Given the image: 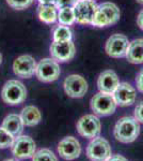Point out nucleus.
Here are the masks:
<instances>
[{"label": "nucleus", "instance_id": "nucleus-1", "mask_svg": "<svg viewBox=\"0 0 143 161\" xmlns=\"http://www.w3.org/2000/svg\"><path fill=\"white\" fill-rule=\"evenodd\" d=\"M140 133L139 121L135 117H122L114 126V137L121 143H131L136 141Z\"/></svg>", "mask_w": 143, "mask_h": 161}, {"label": "nucleus", "instance_id": "nucleus-2", "mask_svg": "<svg viewBox=\"0 0 143 161\" xmlns=\"http://www.w3.org/2000/svg\"><path fill=\"white\" fill-rule=\"evenodd\" d=\"M1 98L8 105H19L27 98V89L19 80H8L1 90Z\"/></svg>", "mask_w": 143, "mask_h": 161}, {"label": "nucleus", "instance_id": "nucleus-3", "mask_svg": "<svg viewBox=\"0 0 143 161\" xmlns=\"http://www.w3.org/2000/svg\"><path fill=\"white\" fill-rule=\"evenodd\" d=\"M120 9L112 2H104L96 10L92 25L95 27H107L115 24L120 19Z\"/></svg>", "mask_w": 143, "mask_h": 161}, {"label": "nucleus", "instance_id": "nucleus-4", "mask_svg": "<svg viewBox=\"0 0 143 161\" xmlns=\"http://www.w3.org/2000/svg\"><path fill=\"white\" fill-rule=\"evenodd\" d=\"M116 102L112 93L100 92L91 99V108L96 115L109 116L116 110Z\"/></svg>", "mask_w": 143, "mask_h": 161}, {"label": "nucleus", "instance_id": "nucleus-5", "mask_svg": "<svg viewBox=\"0 0 143 161\" xmlns=\"http://www.w3.org/2000/svg\"><path fill=\"white\" fill-rule=\"evenodd\" d=\"M61 70L58 62L53 58H44L36 64L35 75L43 83H51L59 79Z\"/></svg>", "mask_w": 143, "mask_h": 161}, {"label": "nucleus", "instance_id": "nucleus-6", "mask_svg": "<svg viewBox=\"0 0 143 161\" xmlns=\"http://www.w3.org/2000/svg\"><path fill=\"white\" fill-rule=\"evenodd\" d=\"M87 156L91 161H107L112 156L110 144L103 137H95L88 145Z\"/></svg>", "mask_w": 143, "mask_h": 161}, {"label": "nucleus", "instance_id": "nucleus-7", "mask_svg": "<svg viewBox=\"0 0 143 161\" xmlns=\"http://www.w3.org/2000/svg\"><path fill=\"white\" fill-rule=\"evenodd\" d=\"M12 154L16 159L24 160L32 158L35 154V142L28 136H19L15 137L12 145Z\"/></svg>", "mask_w": 143, "mask_h": 161}, {"label": "nucleus", "instance_id": "nucleus-8", "mask_svg": "<svg viewBox=\"0 0 143 161\" xmlns=\"http://www.w3.org/2000/svg\"><path fill=\"white\" fill-rule=\"evenodd\" d=\"M97 7L94 0H78L73 7L76 22L84 25H92Z\"/></svg>", "mask_w": 143, "mask_h": 161}, {"label": "nucleus", "instance_id": "nucleus-9", "mask_svg": "<svg viewBox=\"0 0 143 161\" xmlns=\"http://www.w3.org/2000/svg\"><path fill=\"white\" fill-rule=\"evenodd\" d=\"M77 131L85 139H95L100 136L101 130V124L97 116L84 115L77 121Z\"/></svg>", "mask_w": 143, "mask_h": 161}, {"label": "nucleus", "instance_id": "nucleus-10", "mask_svg": "<svg viewBox=\"0 0 143 161\" xmlns=\"http://www.w3.org/2000/svg\"><path fill=\"white\" fill-rule=\"evenodd\" d=\"M76 54V47L72 41H59L51 43L50 55L57 62H66L72 60Z\"/></svg>", "mask_w": 143, "mask_h": 161}, {"label": "nucleus", "instance_id": "nucleus-11", "mask_svg": "<svg viewBox=\"0 0 143 161\" xmlns=\"http://www.w3.org/2000/svg\"><path fill=\"white\" fill-rule=\"evenodd\" d=\"M64 90L66 95L71 98H82L88 92V83L81 75H69L64 80Z\"/></svg>", "mask_w": 143, "mask_h": 161}, {"label": "nucleus", "instance_id": "nucleus-12", "mask_svg": "<svg viewBox=\"0 0 143 161\" xmlns=\"http://www.w3.org/2000/svg\"><path fill=\"white\" fill-rule=\"evenodd\" d=\"M129 41L126 36L121 33L112 35L106 42V53L113 58H121L126 55V51L128 48Z\"/></svg>", "mask_w": 143, "mask_h": 161}, {"label": "nucleus", "instance_id": "nucleus-13", "mask_svg": "<svg viewBox=\"0 0 143 161\" xmlns=\"http://www.w3.org/2000/svg\"><path fill=\"white\" fill-rule=\"evenodd\" d=\"M36 62L32 56L22 55L17 57L13 64V71L18 77L22 79H30L35 73Z\"/></svg>", "mask_w": 143, "mask_h": 161}, {"label": "nucleus", "instance_id": "nucleus-14", "mask_svg": "<svg viewBox=\"0 0 143 161\" xmlns=\"http://www.w3.org/2000/svg\"><path fill=\"white\" fill-rule=\"evenodd\" d=\"M58 153L64 160H75L80 156L81 146L77 139L73 136L64 137L58 144Z\"/></svg>", "mask_w": 143, "mask_h": 161}, {"label": "nucleus", "instance_id": "nucleus-15", "mask_svg": "<svg viewBox=\"0 0 143 161\" xmlns=\"http://www.w3.org/2000/svg\"><path fill=\"white\" fill-rule=\"evenodd\" d=\"M116 104L120 106H129L136 101V89L128 83H120L112 93Z\"/></svg>", "mask_w": 143, "mask_h": 161}, {"label": "nucleus", "instance_id": "nucleus-16", "mask_svg": "<svg viewBox=\"0 0 143 161\" xmlns=\"http://www.w3.org/2000/svg\"><path fill=\"white\" fill-rule=\"evenodd\" d=\"M120 80L116 73L112 70H106L101 72L97 80V87L101 92L113 93L119 86Z\"/></svg>", "mask_w": 143, "mask_h": 161}, {"label": "nucleus", "instance_id": "nucleus-17", "mask_svg": "<svg viewBox=\"0 0 143 161\" xmlns=\"http://www.w3.org/2000/svg\"><path fill=\"white\" fill-rule=\"evenodd\" d=\"M2 128L11 133L14 137H17L22 134L24 130V123H23L22 118L17 114H10L2 121Z\"/></svg>", "mask_w": 143, "mask_h": 161}, {"label": "nucleus", "instance_id": "nucleus-18", "mask_svg": "<svg viewBox=\"0 0 143 161\" xmlns=\"http://www.w3.org/2000/svg\"><path fill=\"white\" fill-rule=\"evenodd\" d=\"M125 56L131 64H143V39H136L129 42Z\"/></svg>", "mask_w": 143, "mask_h": 161}, {"label": "nucleus", "instance_id": "nucleus-19", "mask_svg": "<svg viewBox=\"0 0 143 161\" xmlns=\"http://www.w3.org/2000/svg\"><path fill=\"white\" fill-rule=\"evenodd\" d=\"M19 116L24 123V126L27 127H34L42 119V114L40 110L33 105H28L23 108Z\"/></svg>", "mask_w": 143, "mask_h": 161}, {"label": "nucleus", "instance_id": "nucleus-20", "mask_svg": "<svg viewBox=\"0 0 143 161\" xmlns=\"http://www.w3.org/2000/svg\"><path fill=\"white\" fill-rule=\"evenodd\" d=\"M38 16L45 24H54L58 17V11L54 4H40L38 8Z\"/></svg>", "mask_w": 143, "mask_h": 161}, {"label": "nucleus", "instance_id": "nucleus-21", "mask_svg": "<svg viewBox=\"0 0 143 161\" xmlns=\"http://www.w3.org/2000/svg\"><path fill=\"white\" fill-rule=\"evenodd\" d=\"M57 20L59 22L60 25H63V26H71L74 24L76 22V19H75V14L73 8L59 9Z\"/></svg>", "mask_w": 143, "mask_h": 161}, {"label": "nucleus", "instance_id": "nucleus-22", "mask_svg": "<svg viewBox=\"0 0 143 161\" xmlns=\"http://www.w3.org/2000/svg\"><path fill=\"white\" fill-rule=\"evenodd\" d=\"M53 38L54 42L59 41H72V31L69 26L60 25L57 26L53 31Z\"/></svg>", "mask_w": 143, "mask_h": 161}, {"label": "nucleus", "instance_id": "nucleus-23", "mask_svg": "<svg viewBox=\"0 0 143 161\" xmlns=\"http://www.w3.org/2000/svg\"><path fill=\"white\" fill-rule=\"evenodd\" d=\"M32 161H58V159L50 149L43 148L35 152L32 157Z\"/></svg>", "mask_w": 143, "mask_h": 161}, {"label": "nucleus", "instance_id": "nucleus-24", "mask_svg": "<svg viewBox=\"0 0 143 161\" xmlns=\"http://www.w3.org/2000/svg\"><path fill=\"white\" fill-rule=\"evenodd\" d=\"M15 137L9 133L6 129L0 127V149H6L12 147Z\"/></svg>", "mask_w": 143, "mask_h": 161}, {"label": "nucleus", "instance_id": "nucleus-25", "mask_svg": "<svg viewBox=\"0 0 143 161\" xmlns=\"http://www.w3.org/2000/svg\"><path fill=\"white\" fill-rule=\"evenodd\" d=\"M34 0H7L8 4L15 10H25L28 9Z\"/></svg>", "mask_w": 143, "mask_h": 161}, {"label": "nucleus", "instance_id": "nucleus-26", "mask_svg": "<svg viewBox=\"0 0 143 161\" xmlns=\"http://www.w3.org/2000/svg\"><path fill=\"white\" fill-rule=\"evenodd\" d=\"M78 0H56L54 6L57 9H63V8H73L77 3Z\"/></svg>", "mask_w": 143, "mask_h": 161}, {"label": "nucleus", "instance_id": "nucleus-27", "mask_svg": "<svg viewBox=\"0 0 143 161\" xmlns=\"http://www.w3.org/2000/svg\"><path fill=\"white\" fill-rule=\"evenodd\" d=\"M134 114H135V118H136L139 123H143V101H141V102L136 106Z\"/></svg>", "mask_w": 143, "mask_h": 161}, {"label": "nucleus", "instance_id": "nucleus-28", "mask_svg": "<svg viewBox=\"0 0 143 161\" xmlns=\"http://www.w3.org/2000/svg\"><path fill=\"white\" fill-rule=\"evenodd\" d=\"M136 85L140 92L143 93V69L139 72V74L136 77Z\"/></svg>", "mask_w": 143, "mask_h": 161}, {"label": "nucleus", "instance_id": "nucleus-29", "mask_svg": "<svg viewBox=\"0 0 143 161\" xmlns=\"http://www.w3.org/2000/svg\"><path fill=\"white\" fill-rule=\"evenodd\" d=\"M107 161H128V160L121 155H113V156H111Z\"/></svg>", "mask_w": 143, "mask_h": 161}, {"label": "nucleus", "instance_id": "nucleus-30", "mask_svg": "<svg viewBox=\"0 0 143 161\" xmlns=\"http://www.w3.org/2000/svg\"><path fill=\"white\" fill-rule=\"evenodd\" d=\"M137 24L143 30V10H141V11H140V13H139V15H138V17H137Z\"/></svg>", "mask_w": 143, "mask_h": 161}, {"label": "nucleus", "instance_id": "nucleus-31", "mask_svg": "<svg viewBox=\"0 0 143 161\" xmlns=\"http://www.w3.org/2000/svg\"><path fill=\"white\" fill-rule=\"evenodd\" d=\"M40 4H54L56 0H38Z\"/></svg>", "mask_w": 143, "mask_h": 161}, {"label": "nucleus", "instance_id": "nucleus-32", "mask_svg": "<svg viewBox=\"0 0 143 161\" xmlns=\"http://www.w3.org/2000/svg\"><path fill=\"white\" fill-rule=\"evenodd\" d=\"M4 161H19V160H18V159H7Z\"/></svg>", "mask_w": 143, "mask_h": 161}, {"label": "nucleus", "instance_id": "nucleus-33", "mask_svg": "<svg viewBox=\"0 0 143 161\" xmlns=\"http://www.w3.org/2000/svg\"><path fill=\"white\" fill-rule=\"evenodd\" d=\"M138 2H139V3H141V4H143V0H137Z\"/></svg>", "mask_w": 143, "mask_h": 161}, {"label": "nucleus", "instance_id": "nucleus-34", "mask_svg": "<svg viewBox=\"0 0 143 161\" xmlns=\"http://www.w3.org/2000/svg\"><path fill=\"white\" fill-rule=\"evenodd\" d=\"M1 61H2V56H1V54H0V64H1Z\"/></svg>", "mask_w": 143, "mask_h": 161}]
</instances>
